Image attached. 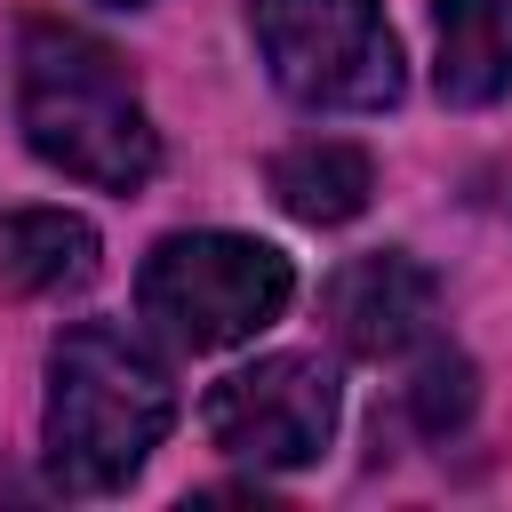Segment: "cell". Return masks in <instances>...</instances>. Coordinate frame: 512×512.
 I'll use <instances>...</instances> for the list:
<instances>
[{"label":"cell","instance_id":"6da1fadb","mask_svg":"<svg viewBox=\"0 0 512 512\" xmlns=\"http://www.w3.org/2000/svg\"><path fill=\"white\" fill-rule=\"evenodd\" d=\"M16 120L48 168H64L96 192H136L160 168V136H152V112H144L128 64L104 40H88L80 24H24Z\"/></svg>","mask_w":512,"mask_h":512},{"label":"cell","instance_id":"7a4b0ae2","mask_svg":"<svg viewBox=\"0 0 512 512\" xmlns=\"http://www.w3.org/2000/svg\"><path fill=\"white\" fill-rule=\"evenodd\" d=\"M176 424L160 352L120 320H80L48 352V472L80 496L120 488Z\"/></svg>","mask_w":512,"mask_h":512},{"label":"cell","instance_id":"3957f363","mask_svg":"<svg viewBox=\"0 0 512 512\" xmlns=\"http://www.w3.org/2000/svg\"><path fill=\"white\" fill-rule=\"evenodd\" d=\"M288 296H296L288 256L248 232H168L136 272V304L176 352L248 344L288 312Z\"/></svg>","mask_w":512,"mask_h":512},{"label":"cell","instance_id":"277c9868","mask_svg":"<svg viewBox=\"0 0 512 512\" xmlns=\"http://www.w3.org/2000/svg\"><path fill=\"white\" fill-rule=\"evenodd\" d=\"M248 32L280 96L312 112H384L400 104V40L376 0H248Z\"/></svg>","mask_w":512,"mask_h":512},{"label":"cell","instance_id":"5b68a950","mask_svg":"<svg viewBox=\"0 0 512 512\" xmlns=\"http://www.w3.org/2000/svg\"><path fill=\"white\" fill-rule=\"evenodd\" d=\"M200 424L224 456H240L256 472L320 464V448L336 432V376L312 352H264L200 400Z\"/></svg>","mask_w":512,"mask_h":512},{"label":"cell","instance_id":"8992f818","mask_svg":"<svg viewBox=\"0 0 512 512\" xmlns=\"http://www.w3.org/2000/svg\"><path fill=\"white\" fill-rule=\"evenodd\" d=\"M432 312H440V288L416 256L400 248H376V256H352L336 280H328V328L344 352L360 360H400L432 336Z\"/></svg>","mask_w":512,"mask_h":512},{"label":"cell","instance_id":"52a82bcc","mask_svg":"<svg viewBox=\"0 0 512 512\" xmlns=\"http://www.w3.org/2000/svg\"><path fill=\"white\" fill-rule=\"evenodd\" d=\"M432 80L448 104H496L512 88V0H432Z\"/></svg>","mask_w":512,"mask_h":512},{"label":"cell","instance_id":"ba28073f","mask_svg":"<svg viewBox=\"0 0 512 512\" xmlns=\"http://www.w3.org/2000/svg\"><path fill=\"white\" fill-rule=\"evenodd\" d=\"M368 192H376V168L344 136H304V144L272 152V200L296 224H352L368 208Z\"/></svg>","mask_w":512,"mask_h":512},{"label":"cell","instance_id":"9c48e42d","mask_svg":"<svg viewBox=\"0 0 512 512\" xmlns=\"http://www.w3.org/2000/svg\"><path fill=\"white\" fill-rule=\"evenodd\" d=\"M96 272V232L64 208L0 216V296H56Z\"/></svg>","mask_w":512,"mask_h":512},{"label":"cell","instance_id":"30bf717a","mask_svg":"<svg viewBox=\"0 0 512 512\" xmlns=\"http://www.w3.org/2000/svg\"><path fill=\"white\" fill-rule=\"evenodd\" d=\"M408 400H416V424H424V432H448V424H464V408H472V368H464L456 352H432V360L416 368Z\"/></svg>","mask_w":512,"mask_h":512},{"label":"cell","instance_id":"8fae6325","mask_svg":"<svg viewBox=\"0 0 512 512\" xmlns=\"http://www.w3.org/2000/svg\"><path fill=\"white\" fill-rule=\"evenodd\" d=\"M112 8H136V0H112Z\"/></svg>","mask_w":512,"mask_h":512}]
</instances>
